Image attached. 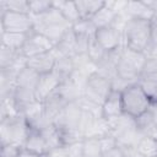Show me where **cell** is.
Returning a JSON list of instances; mask_svg holds the SVG:
<instances>
[{
    "instance_id": "obj_1",
    "label": "cell",
    "mask_w": 157,
    "mask_h": 157,
    "mask_svg": "<svg viewBox=\"0 0 157 157\" xmlns=\"http://www.w3.org/2000/svg\"><path fill=\"white\" fill-rule=\"evenodd\" d=\"M123 47L147 53L151 47V21L128 18L123 28Z\"/></svg>"
},
{
    "instance_id": "obj_2",
    "label": "cell",
    "mask_w": 157,
    "mask_h": 157,
    "mask_svg": "<svg viewBox=\"0 0 157 157\" xmlns=\"http://www.w3.org/2000/svg\"><path fill=\"white\" fill-rule=\"evenodd\" d=\"M29 130L26 118L21 114L0 119V146L13 145L22 148Z\"/></svg>"
},
{
    "instance_id": "obj_3",
    "label": "cell",
    "mask_w": 157,
    "mask_h": 157,
    "mask_svg": "<svg viewBox=\"0 0 157 157\" xmlns=\"http://www.w3.org/2000/svg\"><path fill=\"white\" fill-rule=\"evenodd\" d=\"M123 113L136 119L145 112H147L152 104L151 98L139 82L126 86L121 91Z\"/></svg>"
},
{
    "instance_id": "obj_4",
    "label": "cell",
    "mask_w": 157,
    "mask_h": 157,
    "mask_svg": "<svg viewBox=\"0 0 157 157\" xmlns=\"http://www.w3.org/2000/svg\"><path fill=\"white\" fill-rule=\"evenodd\" d=\"M112 91H113L112 81L105 76L94 72L86 80L85 85L82 86L81 97L98 105H102Z\"/></svg>"
},
{
    "instance_id": "obj_5",
    "label": "cell",
    "mask_w": 157,
    "mask_h": 157,
    "mask_svg": "<svg viewBox=\"0 0 157 157\" xmlns=\"http://www.w3.org/2000/svg\"><path fill=\"white\" fill-rule=\"evenodd\" d=\"M1 31L16 33H31L34 27V21L31 15L5 11L0 13Z\"/></svg>"
},
{
    "instance_id": "obj_6",
    "label": "cell",
    "mask_w": 157,
    "mask_h": 157,
    "mask_svg": "<svg viewBox=\"0 0 157 157\" xmlns=\"http://www.w3.org/2000/svg\"><path fill=\"white\" fill-rule=\"evenodd\" d=\"M93 38L98 43V45L107 53L117 52L123 48V31L114 26L98 28Z\"/></svg>"
},
{
    "instance_id": "obj_7",
    "label": "cell",
    "mask_w": 157,
    "mask_h": 157,
    "mask_svg": "<svg viewBox=\"0 0 157 157\" xmlns=\"http://www.w3.org/2000/svg\"><path fill=\"white\" fill-rule=\"evenodd\" d=\"M54 47H55L54 43L52 40H49L47 37H44L40 33L32 31L28 34V38L25 42L23 47L20 49V53L23 58L29 59V58L37 56L39 54L52 52L54 49Z\"/></svg>"
},
{
    "instance_id": "obj_8",
    "label": "cell",
    "mask_w": 157,
    "mask_h": 157,
    "mask_svg": "<svg viewBox=\"0 0 157 157\" xmlns=\"http://www.w3.org/2000/svg\"><path fill=\"white\" fill-rule=\"evenodd\" d=\"M58 54L53 49L52 52H47L43 54H39L37 56L29 58L26 60V66L37 72L38 75H45L54 70L56 64Z\"/></svg>"
},
{
    "instance_id": "obj_9",
    "label": "cell",
    "mask_w": 157,
    "mask_h": 157,
    "mask_svg": "<svg viewBox=\"0 0 157 157\" xmlns=\"http://www.w3.org/2000/svg\"><path fill=\"white\" fill-rule=\"evenodd\" d=\"M61 81H63L61 77L54 70L49 74L40 75L38 85H37V90H36L37 99L39 102H43L47 97H49L52 93H54L56 91V88L59 87Z\"/></svg>"
},
{
    "instance_id": "obj_10",
    "label": "cell",
    "mask_w": 157,
    "mask_h": 157,
    "mask_svg": "<svg viewBox=\"0 0 157 157\" xmlns=\"http://www.w3.org/2000/svg\"><path fill=\"white\" fill-rule=\"evenodd\" d=\"M121 114H123L121 92L113 90L102 104V118L105 120H110Z\"/></svg>"
},
{
    "instance_id": "obj_11",
    "label": "cell",
    "mask_w": 157,
    "mask_h": 157,
    "mask_svg": "<svg viewBox=\"0 0 157 157\" xmlns=\"http://www.w3.org/2000/svg\"><path fill=\"white\" fill-rule=\"evenodd\" d=\"M121 13L126 18H141L148 21L156 16V12L152 11L145 1H128L125 10Z\"/></svg>"
},
{
    "instance_id": "obj_12",
    "label": "cell",
    "mask_w": 157,
    "mask_h": 157,
    "mask_svg": "<svg viewBox=\"0 0 157 157\" xmlns=\"http://www.w3.org/2000/svg\"><path fill=\"white\" fill-rule=\"evenodd\" d=\"M54 50L58 56H74L76 54V34L71 28H69L60 40L55 44Z\"/></svg>"
},
{
    "instance_id": "obj_13",
    "label": "cell",
    "mask_w": 157,
    "mask_h": 157,
    "mask_svg": "<svg viewBox=\"0 0 157 157\" xmlns=\"http://www.w3.org/2000/svg\"><path fill=\"white\" fill-rule=\"evenodd\" d=\"M115 72H117V77H119L120 80L128 83H135L139 81V77H140V72L129 61H126L123 58L121 53L119 54V58L115 64Z\"/></svg>"
},
{
    "instance_id": "obj_14",
    "label": "cell",
    "mask_w": 157,
    "mask_h": 157,
    "mask_svg": "<svg viewBox=\"0 0 157 157\" xmlns=\"http://www.w3.org/2000/svg\"><path fill=\"white\" fill-rule=\"evenodd\" d=\"M39 77H40V75H38L29 67L25 66L16 75V88H22V90H28V91L36 92Z\"/></svg>"
},
{
    "instance_id": "obj_15",
    "label": "cell",
    "mask_w": 157,
    "mask_h": 157,
    "mask_svg": "<svg viewBox=\"0 0 157 157\" xmlns=\"http://www.w3.org/2000/svg\"><path fill=\"white\" fill-rule=\"evenodd\" d=\"M71 27L72 26L70 25H34L33 31L43 34L49 40H52L55 45L60 40V38L64 36V33Z\"/></svg>"
},
{
    "instance_id": "obj_16",
    "label": "cell",
    "mask_w": 157,
    "mask_h": 157,
    "mask_svg": "<svg viewBox=\"0 0 157 157\" xmlns=\"http://www.w3.org/2000/svg\"><path fill=\"white\" fill-rule=\"evenodd\" d=\"M25 150H28L31 152H34L37 155H40V156H44L47 155V152L49 151V147L43 137V135L37 131V130H29V134L27 136V140L23 145Z\"/></svg>"
},
{
    "instance_id": "obj_17",
    "label": "cell",
    "mask_w": 157,
    "mask_h": 157,
    "mask_svg": "<svg viewBox=\"0 0 157 157\" xmlns=\"http://www.w3.org/2000/svg\"><path fill=\"white\" fill-rule=\"evenodd\" d=\"M66 104H67V102L55 91L54 93H52L49 97H47L43 101V109H44V113L54 123V119L59 115V113L64 109V107Z\"/></svg>"
},
{
    "instance_id": "obj_18",
    "label": "cell",
    "mask_w": 157,
    "mask_h": 157,
    "mask_svg": "<svg viewBox=\"0 0 157 157\" xmlns=\"http://www.w3.org/2000/svg\"><path fill=\"white\" fill-rule=\"evenodd\" d=\"M54 7H56L60 13L63 15V17L72 26L75 23H77L81 17L78 13V10L76 7V2L75 1H67V0H55L53 1Z\"/></svg>"
},
{
    "instance_id": "obj_19",
    "label": "cell",
    "mask_w": 157,
    "mask_h": 157,
    "mask_svg": "<svg viewBox=\"0 0 157 157\" xmlns=\"http://www.w3.org/2000/svg\"><path fill=\"white\" fill-rule=\"evenodd\" d=\"M56 92L67 102H76L78 101V98L81 97V92L82 88L71 78H66L64 81H61V83L59 85V87L56 88Z\"/></svg>"
},
{
    "instance_id": "obj_20",
    "label": "cell",
    "mask_w": 157,
    "mask_h": 157,
    "mask_svg": "<svg viewBox=\"0 0 157 157\" xmlns=\"http://www.w3.org/2000/svg\"><path fill=\"white\" fill-rule=\"evenodd\" d=\"M75 2L81 20L92 18L105 4V1H101V0H78Z\"/></svg>"
},
{
    "instance_id": "obj_21",
    "label": "cell",
    "mask_w": 157,
    "mask_h": 157,
    "mask_svg": "<svg viewBox=\"0 0 157 157\" xmlns=\"http://www.w3.org/2000/svg\"><path fill=\"white\" fill-rule=\"evenodd\" d=\"M117 16H118V13L115 11H113L112 9H109L108 6H105V4H104V6L90 20L93 23V26L98 29V28L112 26L117 18Z\"/></svg>"
},
{
    "instance_id": "obj_22",
    "label": "cell",
    "mask_w": 157,
    "mask_h": 157,
    "mask_svg": "<svg viewBox=\"0 0 157 157\" xmlns=\"http://www.w3.org/2000/svg\"><path fill=\"white\" fill-rule=\"evenodd\" d=\"M28 34L1 31V45L10 48V49H13V50H20L23 47L25 42L27 40Z\"/></svg>"
},
{
    "instance_id": "obj_23",
    "label": "cell",
    "mask_w": 157,
    "mask_h": 157,
    "mask_svg": "<svg viewBox=\"0 0 157 157\" xmlns=\"http://www.w3.org/2000/svg\"><path fill=\"white\" fill-rule=\"evenodd\" d=\"M135 148L144 157H157V137L152 135H142Z\"/></svg>"
},
{
    "instance_id": "obj_24",
    "label": "cell",
    "mask_w": 157,
    "mask_h": 157,
    "mask_svg": "<svg viewBox=\"0 0 157 157\" xmlns=\"http://www.w3.org/2000/svg\"><path fill=\"white\" fill-rule=\"evenodd\" d=\"M123 58L129 61L140 74L146 64V60H147V54L146 53H142V52H136V50H132V49H129V48H125L123 47L121 50H120Z\"/></svg>"
},
{
    "instance_id": "obj_25",
    "label": "cell",
    "mask_w": 157,
    "mask_h": 157,
    "mask_svg": "<svg viewBox=\"0 0 157 157\" xmlns=\"http://www.w3.org/2000/svg\"><path fill=\"white\" fill-rule=\"evenodd\" d=\"M5 11L31 15L28 0H0V13Z\"/></svg>"
},
{
    "instance_id": "obj_26",
    "label": "cell",
    "mask_w": 157,
    "mask_h": 157,
    "mask_svg": "<svg viewBox=\"0 0 157 157\" xmlns=\"http://www.w3.org/2000/svg\"><path fill=\"white\" fill-rule=\"evenodd\" d=\"M81 150L83 157H102L103 155L99 137H86L81 140Z\"/></svg>"
},
{
    "instance_id": "obj_27",
    "label": "cell",
    "mask_w": 157,
    "mask_h": 157,
    "mask_svg": "<svg viewBox=\"0 0 157 157\" xmlns=\"http://www.w3.org/2000/svg\"><path fill=\"white\" fill-rule=\"evenodd\" d=\"M74 64H72V59L71 56H58L56 59V64L54 67V71L61 77V80H66L70 78V76L74 72Z\"/></svg>"
},
{
    "instance_id": "obj_28",
    "label": "cell",
    "mask_w": 157,
    "mask_h": 157,
    "mask_svg": "<svg viewBox=\"0 0 157 157\" xmlns=\"http://www.w3.org/2000/svg\"><path fill=\"white\" fill-rule=\"evenodd\" d=\"M87 54H88V56H90V59H91V61L97 66L104 58H105V55L108 54L105 50H103L99 45H98V43L94 40V38L91 40V43H90V47H88V52H87Z\"/></svg>"
},
{
    "instance_id": "obj_29",
    "label": "cell",
    "mask_w": 157,
    "mask_h": 157,
    "mask_svg": "<svg viewBox=\"0 0 157 157\" xmlns=\"http://www.w3.org/2000/svg\"><path fill=\"white\" fill-rule=\"evenodd\" d=\"M139 78L145 80H157V59L148 56L146 60V64L140 74Z\"/></svg>"
},
{
    "instance_id": "obj_30",
    "label": "cell",
    "mask_w": 157,
    "mask_h": 157,
    "mask_svg": "<svg viewBox=\"0 0 157 157\" xmlns=\"http://www.w3.org/2000/svg\"><path fill=\"white\" fill-rule=\"evenodd\" d=\"M29 1V10L31 16H39L53 7V1L48 0H28Z\"/></svg>"
},
{
    "instance_id": "obj_31",
    "label": "cell",
    "mask_w": 157,
    "mask_h": 157,
    "mask_svg": "<svg viewBox=\"0 0 157 157\" xmlns=\"http://www.w3.org/2000/svg\"><path fill=\"white\" fill-rule=\"evenodd\" d=\"M72 59V64H74V69L75 70H82L85 67H87L88 65L92 64L90 56L87 53L85 54H75L74 56H71Z\"/></svg>"
},
{
    "instance_id": "obj_32",
    "label": "cell",
    "mask_w": 157,
    "mask_h": 157,
    "mask_svg": "<svg viewBox=\"0 0 157 157\" xmlns=\"http://www.w3.org/2000/svg\"><path fill=\"white\" fill-rule=\"evenodd\" d=\"M43 157H70V145H61L50 148Z\"/></svg>"
},
{
    "instance_id": "obj_33",
    "label": "cell",
    "mask_w": 157,
    "mask_h": 157,
    "mask_svg": "<svg viewBox=\"0 0 157 157\" xmlns=\"http://www.w3.org/2000/svg\"><path fill=\"white\" fill-rule=\"evenodd\" d=\"M151 47L157 48V15L151 20Z\"/></svg>"
},
{
    "instance_id": "obj_34",
    "label": "cell",
    "mask_w": 157,
    "mask_h": 157,
    "mask_svg": "<svg viewBox=\"0 0 157 157\" xmlns=\"http://www.w3.org/2000/svg\"><path fill=\"white\" fill-rule=\"evenodd\" d=\"M102 157H124V155H123L121 147L117 146V147H114V148H110V150L103 152Z\"/></svg>"
},
{
    "instance_id": "obj_35",
    "label": "cell",
    "mask_w": 157,
    "mask_h": 157,
    "mask_svg": "<svg viewBox=\"0 0 157 157\" xmlns=\"http://www.w3.org/2000/svg\"><path fill=\"white\" fill-rule=\"evenodd\" d=\"M124 157H144L139 153V151L135 147H121Z\"/></svg>"
},
{
    "instance_id": "obj_36",
    "label": "cell",
    "mask_w": 157,
    "mask_h": 157,
    "mask_svg": "<svg viewBox=\"0 0 157 157\" xmlns=\"http://www.w3.org/2000/svg\"><path fill=\"white\" fill-rule=\"evenodd\" d=\"M18 157H43L40 155H37L34 152H31L28 150H25V148H21L20 150V153H18Z\"/></svg>"
},
{
    "instance_id": "obj_37",
    "label": "cell",
    "mask_w": 157,
    "mask_h": 157,
    "mask_svg": "<svg viewBox=\"0 0 157 157\" xmlns=\"http://www.w3.org/2000/svg\"><path fill=\"white\" fill-rule=\"evenodd\" d=\"M147 56H151V58H155V59H157V48H153V47H151L148 50H147Z\"/></svg>"
},
{
    "instance_id": "obj_38",
    "label": "cell",
    "mask_w": 157,
    "mask_h": 157,
    "mask_svg": "<svg viewBox=\"0 0 157 157\" xmlns=\"http://www.w3.org/2000/svg\"><path fill=\"white\" fill-rule=\"evenodd\" d=\"M82 157H83V156H82Z\"/></svg>"
}]
</instances>
